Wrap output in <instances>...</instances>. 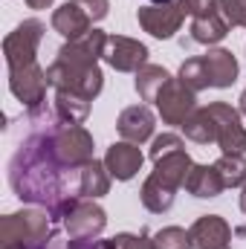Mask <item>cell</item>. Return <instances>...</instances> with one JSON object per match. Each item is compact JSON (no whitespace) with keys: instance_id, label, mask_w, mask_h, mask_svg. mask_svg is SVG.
<instances>
[{"instance_id":"15","label":"cell","mask_w":246,"mask_h":249,"mask_svg":"<svg viewBox=\"0 0 246 249\" xmlns=\"http://www.w3.org/2000/svg\"><path fill=\"white\" fill-rule=\"evenodd\" d=\"M53 29L61 38H67V41H75V38H81V35H87L93 29V20L87 18V12L81 6H75L72 0H67V3H61L53 12Z\"/></svg>"},{"instance_id":"24","label":"cell","mask_w":246,"mask_h":249,"mask_svg":"<svg viewBox=\"0 0 246 249\" xmlns=\"http://www.w3.org/2000/svg\"><path fill=\"white\" fill-rule=\"evenodd\" d=\"M220 180L226 188H241L246 186V154H223L214 162Z\"/></svg>"},{"instance_id":"7","label":"cell","mask_w":246,"mask_h":249,"mask_svg":"<svg viewBox=\"0 0 246 249\" xmlns=\"http://www.w3.org/2000/svg\"><path fill=\"white\" fill-rule=\"evenodd\" d=\"M217 124V145L223 154H246V127L241 122V110L226 102L206 105Z\"/></svg>"},{"instance_id":"1","label":"cell","mask_w":246,"mask_h":249,"mask_svg":"<svg viewBox=\"0 0 246 249\" xmlns=\"http://www.w3.org/2000/svg\"><path fill=\"white\" fill-rule=\"evenodd\" d=\"M78 171L81 168H67L58 162L47 127H35V133L26 136L9 160V186L23 203L44 206L53 220H64L81 200Z\"/></svg>"},{"instance_id":"32","label":"cell","mask_w":246,"mask_h":249,"mask_svg":"<svg viewBox=\"0 0 246 249\" xmlns=\"http://www.w3.org/2000/svg\"><path fill=\"white\" fill-rule=\"evenodd\" d=\"M185 9V15L191 18H200V15H209V12H217V0H180Z\"/></svg>"},{"instance_id":"2","label":"cell","mask_w":246,"mask_h":249,"mask_svg":"<svg viewBox=\"0 0 246 249\" xmlns=\"http://www.w3.org/2000/svg\"><path fill=\"white\" fill-rule=\"evenodd\" d=\"M47 78H50V87L78 93V96H84L90 102L105 87V75H102L99 61L78 58V55H72L67 50H58L55 53V61L47 67Z\"/></svg>"},{"instance_id":"6","label":"cell","mask_w":246,"mask_h":249,"mask_svg":"<svg viewBox=\"0 0 246 249\" xmlns=\"http://www.w3.org/2000/svg\"><path fill=\"white\" fill-rule=\"evenodd\" d=\"M136 20L148 35L165 41V38H174V32H180L185 20V9L177 0L174 3H151V6H142L136 12Z\"/></svg>"},{"instance_id":"29","label":"cell","mask_w":246,"mask_h":249,"mask_svg":"<svg viewBox=\"0 0 246 249\" xmlns=\"http://www.w3.org/2000/svg\"><path fill=\"white\" fill-rule=\"evenodd\" d=\"M217 12L229 26H246V0H217Z\"/></svg>"},{"instance_id":"21","label":"cell","mask_w":246,"mask_h":249,"mask_svg":"<svg viewBox=\"0 0 246 249\" xmlns=\"http://www.w3.org/2000/svg\"><path fill=\"white\" fill-rule=\"evenodd\" d=\"M53 107H55L58 119L70 124H81L90 116V99H84L78 93H70V90H55Z\"/></svg>"},{"instance_id":"26","label":"cell","mask_w":246,"mask_h":249,"mask_svg":"<svg viewBox=\"0 0 246 249\" xmlns=\"http://www.w3.org/2000/svg\"><path fill=\"white\" fill-rule=\"evenodd\" d=\"M154 249H191V235L180 226H165L154 235Z\"/></svg>"},{"instance_id":"25","label":"cell","mask_w":246,"mask_h":249,"mask_svg":"<svg viewBox=\"0 0 246 249\" xmlns=\"http://www.w3.org/2000/svg\"><path fill=\"white\" fill-rule=\"evenodd\" d=\"M177 78L183 81L188 90H194V93H200V90H206V87H209L206 67H203V58H200V55H197V58H185V61L180 64Z\"/></svg>"},{"instance_id":"3","label":"cell","mask_w":246,"mask_h":249,"mask_svg":"<svg viewBox=\"0 0 246 249\" xmlns=\"http://www.w3.org/2000/svg\"><path fill=\"white\" fill-rule=\"evenodd\" d=\"M50 241L53 217L47 209H23L0 220V249H41Z\"/></svg>"},{"instance_id":"30","label":"cell","mask_w":246,"mask_h":249,"mask_svg":"<svg viewBox=\"0 0 246 249\" xmlns=\"http://www.w3.org/2000/svg\"><path fill=\"white\" fill-rule=\"evenodd\" d=\"M47 249H102V241H96V238H58V235H53V241L47 244Z\"/></svg>"},{"instance_id":"35","label":"cell","mask_w":246,"mask_h":249,"mask_svg":"<svg viewBox=\"0 0 246 249\" xmlns=\"http://www.w3.org/2000/svg\"><path fill=\"white\" fill-rule=\"evenodd\" d=\"M241 212L246 214V186H244V191H241Z\"/></svg>"},{"instance_id":"8","label":"cell","mask_w":246,"mask_h":249,"mask_svg":"<svg viewBox=\"0 0 246 249\" xmlns=\"http://www.w3.org/2000/svg\"><path fill=\"white\" fill-rule=\"evenodd\" d=\"M157 110H159V119L165 124H183L194 110H197V93L188 90L180 78H171L162 93L157 96Z\"/></svg>"},{"instance_id":"28","label":"cell","mask_w":246,"mask_h":249,"mask_svg":"<svg viewBox=\"0 0 246 249\" xmlns=\"http://www.w3.org/2000/svg\"><path fill=\"white\" fill-rule=\"evenodd\" d=\"M185 142L177 136V133H159V136H154V142H151V160L157 162L159 157H165V154H174V151H183Z\"/></svg>"},{"instance_id":"31","label":"cell","mask_w":246,"mask_h":249,"mask_svg":"<svg viewBox=\"0 0 246 249\" xmlns=\"http://www.w3.org/2000/svg\"><path fill=\"white\" fill-rule=\"evenodd\" d=\"M75 6H81L87 12V18L96 23V20H105L107 12H110V0H72Z\"/></svg>"},{"instance_id":"14","label":"cell","mask_w":246,"mask_h":249,"mask_svg":"<svg viewBox=\"0 0 246 249\" xmlns=\"http://www.w3.org/2000/svg\"><path fill=\"white\" fill-rule=\"evenodd\" d=\"M200 58H203V67H206L209 87L223 90V87H232V84L238 81L241 67H238V58H235L229 50H209V53L200 55Z\"/></svg>"},{"instance_id":"16","label":"cell","mask_w":246,"mask_h":249,"mask_svg":"<svg viewBox=\"0 0 246 249\" xmlns=\"http://www.w3.org/2000/svg\"><path fill=\"white\" fill-rule=\"evenodd\" d=\"M194 168V162H191V157L183 151H174V154H165V157H159L157 162H154V177L157 180H162L165 186L171 188H183L185 186V177H188V171Z\"/></svg>"},{"instance_id":"17","label":"cell","mask_w":246,"mask_h":249,"mask_svg":"<svg viewBox=\"0 0 246 249\" xmlns=\"http://www.w3.org/2000/svg\"><path fill=\"white\" fill-rule=\"evenodd\" d=\"M110 191V171L105 165V160H90L87 165H81L78 171V194L87 200H99Z\"/></svg>"},{"instance_id":"36","label":"cell","mask_w":246,"mask_h":249,"mask_svg":"<svg viewBox=\"0 0 246 249\" xmlns=\"http://www.w3.org/2000/svg\"><path fill=\"white\" fill-rule=\"evenodd\" d=\"M151 3H174V0H151Z\"/></svg>"},{"instance_id":"37","label":"cell","mask_w":246,"mask_h":249,"mask_svg":"<svg viewBox=\"0 0 246 249\" xmlns=\"http://www.w3.org/2000/svg\"><path fill=\"white\" fill-rule=\"evenodd\" d=\"M41 249H47V247H41Z\"/></svg>"},{"instance_id":"20","label":"cell","mask_w":246,"mask_h":249,"mask_svg":"<svg viewBox=\"0 0 246 249\" xmlns=\"http://www.w3.org/2000/svg\"><path fill=\"white\" fill-rule=\"evenodd\" d=\"M174 197H177V188L165 186L162 180H157L154 174L142 183V191H139V200H142V206L148 209V212H154V214H162V212H168L171 206H174Z\"/></svg>"},{"instance_id":"19","label":"cell","mask_w":246,"mask_h":249,"mask_svg":"<svg viewBox=\"0 0 246 249\" xmlns=\"http://www.w3.org/2000/svg\"><path fill=\"white\" fill-rule=\"evenodd\" d=\"M226 35H229V23L220 12H209V15H200L191 20V38L197 44L211 47V44H220Z\"/></svg>"},{"instance_id":"12","label":"cell","mask_w":246,"mask_h":249,"mask_svg":"<svg viewBox=\"0 0 246 249\" xmlns=\"http://www.w3.org/2000/svg\"><path fill=\"white\" fill-rule=\"evenodd\" d=\"M142 162H145V157H142L139 145L124 142V139L122 142H113V145L107 148V154H105V165H107L110 177L119 180V183L133 180V177L142 171Z\"/></svg>"},{"instance_id":"9","label":"cell","mask_w":246,"mask_h":249,"mask_svg":"<svg viewBox=\"0 0 246 249\" xmlns=\"http://www.w3.org/2000/svg\"><path fill=\"white\" fill-rule=\"evenodd\" d=\"M107 226V214L96 200L81 197L64 217V229L70 238H99Z\"/></svg>"},{"instance_id":"10","label":"cell","mask_w":246,"mask_h":249,"mask_svg":"<svg viewBox=\"0 0 246 249\" xmlns=\"http://www.w3.org/2000/svg\"><path fill=\"white\" fill-rule=\"evenodd\" d=\"M102 58L116 72H139L148 64V47L142 41H133V38H124V35H107Z\"/></svg>"},{"instance_id":"5","label":"cell","mask_w":246,"mask_h":249,"mask_svg":"<svg viewBox=\"0 0 246 249\" xmlns=\"http://www.w3.org/2000/svg\"><path fill=\"white\" fill-rule=\"evenodd\" d=\"M47 87H50V78H47V70L41 64H26V67H15L9 70V90L12 96L26 105L29 110H38L44 107L47 102Z\"/></svg>"},{"instance_id":"13","label":"cell","mask_w":246,"mask_h":249,"mask_svg":"<svg viewBox=\"0 0 246 249\" xmlns=\"http://www.w3.org/2000/svg\"><path fill=\"white\" fill-rule=\"evenodd\" d=\"M154 127H157V119L151 113L148 105H130L124 107L116 119V130L124 142H133V145H142L154 136Z\"/></svg>"},{"instance_id":"23","label":"cell","mask_w":246,"mask_h":249,"mask_svg":"<svg viewBox=\"0 0 246 249\" xmlns=\"http://www.w3.org/2000/svg\"><path fill=\"white\" fill-rule=\"evenodd\" d=\"M171 81V72L165 67H157V64H145L139 72H136V93L142 102H157V96L162 93V87Z\"/></svg>"},{"instance_id":"33","label":"cell","mask_w":246,"mask_h":249,"mask_svg":"<svg viewBox=\"0 0 246 249\" xmlns=\"http://www.w3.org/2000/svg\"><path fill=\"white\" fill-rule=\"evenodd\" d=\"M53 3H55V0H26L29 9H50Z\"/></svg>"},{"instance_id":"27","label":"cell","mask_w":246,"mask_h":249,"mask_svg":"<svg viewBox=\"0 0 246 249\" xmlns=\"http://www.w3.org/2000/svg\"><path fill=\"white\" fill-rule=\"evenodd\" d=\"M102 249H154V238H148L145 232L142 235L122 232V235H113V238L102 241Z\"/></svg>"},{"instance_id":"18","label":"cell","mask_w":246,"mask_h":249,"mask_svg":"<svg viewBox=\"0 0 246 249\" xmlns=\"http://www.w3.org/2000/svg\"><path fill=\"white\" fill-rule=\"evenodd\" d=\"M223 188L226 186H223V180H220V174H217L214 165H197L194 162V168L185 177V191L194 194V197H200V200H211Z\"/></svg>"},{"instance_id":"4","label":"cell","mask_w":246,"mask_h":249,"mask_svg":"<svg viewBox=\"0 0 246 249\" xmlns=\"http://www.w3.org/2000/svg\"><path fill=\"white\" fill-rule=\"evenodd\" d=\"M44 23L41 20H23L18 23L6 38H3V55H6V67H26V64H38V47L44 41Z\"/></svg>"},{"instance_id":"34","label":"cell","mask_w":246,"mask_h":249,"mask_svg":"<svg viewBox=\"0 0 246 249\" xmlns=\"http://www.w3.org/2000/svg\"><path fill=\"white\" fill-rule=\"evenodd\" d=\"M238 110H241V116H246V90L241 93V107Z\"/></svg>"},{"instance_id":"11","label":"cell","mask_w":246,"mask_h":249,"mask_svg":"<svg viewBox=\"0 0 246 249\" xmlns=\"http://www.w3.org/2000/svg\"><path fill=\"white\" fill-rule=\"evenodd\" d=\"M194 249H232V226L220 214H203L188 229Z\"/></svg>"},{"instance_id":"22","label":"cell","mask_w":246,"mask_h":249,"mask_svg":"<svg viewBox=\"0 0 246 249\" xmlns=\"http://www.w3.org/2000/svg\"><path fill=\"white\" fill-rule=\"evenodd\" d=\"M185 139L197 142V145H209V142H217V124H214V116L209 113V107H197L183 124Z\"/></svg>"}]
</instances>
